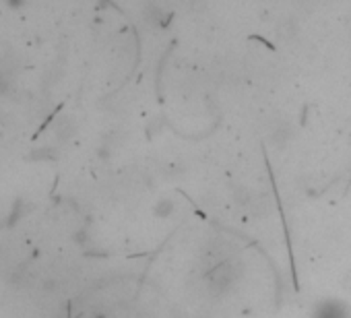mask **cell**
I'll return each mask as SVG.
<instances>
[{
  "instance_id": "cell-1",
  "label": "cell",
  "mask_w": 351,
  "mask_h": 318,
  "mask_svg": "<svg viewBox=\"0 0 351 318\" xmlns=\"http://www.w3.org/2000/svg\"><path fill=\"white\" fill-rule=\"evenodd\" d=\"M312 318H351V308L347 302L337 297H324L316 302L312 310Z\"/></svg>"
}]
</instances>
